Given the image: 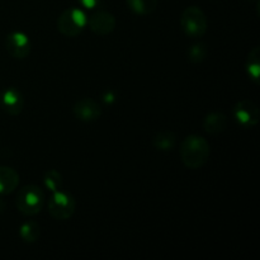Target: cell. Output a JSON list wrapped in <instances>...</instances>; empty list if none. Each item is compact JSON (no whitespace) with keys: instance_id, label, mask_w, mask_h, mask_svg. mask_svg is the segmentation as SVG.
<instances>
[{"instance_id":"6","label":"cell","mask_w":260,"mask_h":260,"mask_svg":"<svg viewBox=\"0 0 260 260\" xmlns=\"http://www.w3.org/2000/svg\"><path fill=\"white\" fill-rule=\"evenodd\" d=\"M233 116L239 126L245 129H250L259 123L260 112L258 106L253 101L243 99L234 106Z\"/></svg>"},{"instance_id":"19","label":"cell","mask_w":260,"mask_h":260,"mask_svg":"<svg viewBox=\"0 0 260 260\" xmlns=\"http://www.w3.org/2000/svg\"><path fill=\"white\" fill-rule=\"evenodd\" d=\"M78 2L81 7L86 8V9H94L101 0H78Z\"/></svg>"},{"instance_id":"1","label":"cell","mask_w":260,"mask_h":260,"mask_svg":"<svg viewBox=\"0 0 260 260\" xmlns=\"http://www.w3.org/2000/svg\"><path fill=\"white\" fill-rule=\"evenodd\" d=\"M180 159L189 169H200L208 161L211 155V145L200 135H190L183 140L180 145Z\"/></svg>"},{"instance_id":"14","label":"cell","mask_w":260,"mask_h":260,"mask_svg":"<svg viewBox=\"0 0 260 260\" xmlns=\"http://www.w3.org/2000/svg\"><path fill=\"white\" fill-rule=\"evenodd\" d=\"M159 0H127V7L137 15H150L157 9Z\"/></svg>"},{"instance_id":"15","label":"cell","mask_w":260,"mask_h":260,"mask_svg":"<svg viewBox=\"0 0 260 260\" xmlns=\"http://www.w3.org/2000/svg\"><path fill=\"white\" fill-rule=\"evenodd\" d=\"M246 73L249 78L255 84H259L260 80V48L256 46L249 52L246 60Z\"/></svg>"},{"instance_id":"4","label":"cell","mask_w":260,"mask_h":260,"mask_svg":"<svg viewBox=\"0 0 260 260\" xmlns=\"http://www.w3.org/2000/svg\"><path fill=\"white\" fill-rule=\"evenodd\" d=\"M88 24V17L85 13L78 8L65 9L57 20V28L60 33L66 37H76L84 30Z\"/></svg>"},{"instance_id":"18","label":"cell","mask_w":260,"mask_h":260,"mask_svg":"<svg viewBox=\"0 0 260 260\" xmlns=\"http://www.w3.org/2000/svg\"><path fill=\"white\" fill-rule=\"evenodd\" d=\"M43 183H45L46 188L50 189L51 192L60 190L62 187V175L57 170H48L43 175Z\"/></svg>"},{"instance_id":"17","label":"cell","mask_w":260,"mask_h":260,"mask_svg":"<svg viewBox=\"0 0 260 260\" xmlns=\"http://www.w3.org/2000/svg\"><path fill=\"white\" fill-rule=\"evenodd\" d=\"M207 46L205 45L203 42H197L194 45H192L188 50L187 56H188V61L193 65H198V63H202L203 61L206 60L207 57Z\"/></svg>"},{"instance_id":"10","label":"cell","mask_w":260,"mask_h":260,"mask_svg":"<svg viewBox=\"0 0 260 260\" xmlns=\"http://www.w3.org/2000/svg\"><path fill=\"white\" fill-rule=\"evenodd\" d=\"M0 106L3 111L9 116H18L24 108V98L17 88L10 86L3 90L0 95Z\"/></svg>"},{"instance_id":"11","label":"cell","mask_w":260,"mask_h":260,"mask_svg":"<svg viewBox=\"0 0 260 260\" xmlns=\"http://www.w3.org/2000/svg\"><path fill=\"white\" fill-rule=\"evenodd\" d=\"M19 184V174L10 167H0V196L14 192Z\"/></svg>"},{"instance_id":"8","label":"cell","mask_w":260,"mask_h":260,"mask_svg":"<svg viewBox=\"0 0 260 260\" xmlns=\"http://www.w3.org/2000/svg\"><path fill=\"white\" fill-rule=\"evenodd\" d=\"M88 25L95 35L108 36L116 29V18L107 10H98L90 15Z\"/></svg>"},{"instance_id":"3","label":"cell","mask_w":260,"mask_h":260,"mask_svg":"<svg viewBox=\"0 0 260 260\" xmlns=\"http://www.w3.org/2000/svg\"><path fill=\"white\" fill-rule=\"evenodd\" d=\"M180 27L188 37L200 38L207 32V17L200 7L190 5L183 10L180 17Z\"/></svg>"},{"instance_id":"5","label":"cell","mask_w":260,"mask_h":260,"mask_svg":"<svg viewBox=\"0 0 260 260\" xmlns=\"http://www.w3.org/2000/svg\"><path fill=\"white\" fill-rule=\"evenodd\" d=\"M47 210L51 217L57 221H65L73 217L76 210V201L69 193L62 190L53 192L52 197L48 200Z\"/></svg>"},{"instance_id":"16","label":"cell","mask_w":260,"mask_h":260,"mask_svg":"<svg viewBox=\"0 0 260 260\" xmlns=\"http://www.w3.org/2000/svg\"><path fill=\"white\" fill-rule=\"evenodd\" d=\"M19 235L22 240L27 244H33L40 239L41 230L40 225L35 221H28V222L23 223L19 229Z\"/></svg>"},{"instance_id":"2","label":"cell","mask_w":260,"mask_h":260,"mask_svg":"<svg viewBox=\"0 0 260 260\" xmlns=\"http://www.w3.org/2000/svg\"><path fill=\"white\" fill-rule=\"evenodd\" d=\"M45 193L37 185H25L17 193L15 206L18 211L24 216H36L42 211L45 206Z\"/></svg>"},{"instance_id":"7","label":"cell","mask_w":260,"mask_h":260,"mask_svg":"<svg viewBox=\"0 0 260 260\" xmlns=\"http://www.w3.org/2000/svg\"><path fill=\"white\" fill-rule=\"evenodd\" d=\"M5 48H7L8 53L12 57L18 58V60H23V58L28 57L32 50V45L25 33L15 30V32L9 33L5 40Z\"/></svg>"},{"instance_id":"9","label":"cell","mask_w":260,"mask_h":260,"mask_svg":"<svg viewBox=\"0 0 260 260\" xmlns=\"http://www.w3.org/2000/svg\"><path fill=\"white\" fill-rule=\"evenodd\" d=\"M74 116L81 122H94L101 118L102 108L93 98H81L74 104Z\"/></svg>"},{"instance_id":"13","label":"cell","mask_w":260,"mask_h":260,"mask_svg":"<svg viewBox=\"0 0 260 260\" xmlns=\"http://www.w3.org/2000/svg\"><path fill=\"white\" fill-rule=\"evenodd\" d=\"M152 145L159 151H172L177 145V136L174 132L164 129L155 135L152 139Z\"/></svg>"},{"instance_id":"12","label":"cell","mask_w":260,"mask_h":260,"mask_svg":"<svg viewBox=\"0 0 260 260\" xmlns=\"http://www.w3.org/2000/svg\"><path fill=\"white\" fill-rule=\"evenodd\" d=\"M228 127V117L221 112H212L207 114L203 121V128L210 135H220L226 131Z\"/></svg>"}]
</instances>
